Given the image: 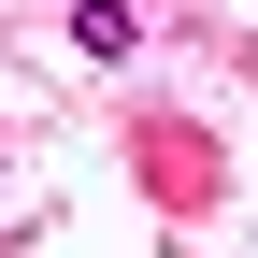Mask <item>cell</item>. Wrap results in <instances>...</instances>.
<instances>
[{
  "instance_id": "obj_1",
  "label": "cell",
  "mask_w": 258,
  "mask_h": 258,
  "mask_svg": "<svg viewBox=\"0 0 258 258\" xmlns=\"http://www.w3.org/2000/svg\"><path fill=\"white\" fill-rule=\"evenodd\" d=\"M129 29H144L129 0H86V15H72V43H86V57H129Z\"/></svg>"
}]
</instances>
